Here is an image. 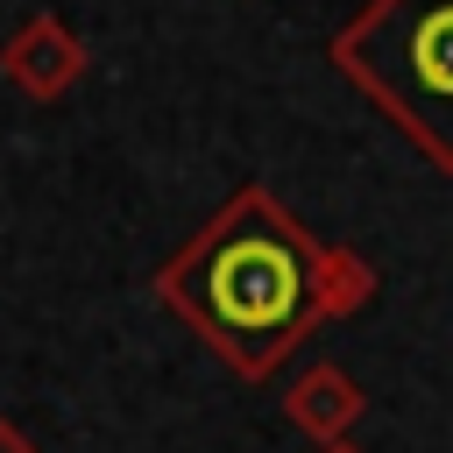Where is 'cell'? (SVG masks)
I'll return each mask as SVG.
<instances>
[{
  "label": "cell",
  "mask_w": 453,
  "mask_h": 453,
  "mask_svg": "<svg viewBox=\"0 0 453 453\" xmlns=\"http://www.w3.org/2000/svg\"><path fill=\"white\" fill-rule=\"evenodd\" d=\"M0 71H7V85L21 92V99H64L71 85H78V71H85V42L64 28V14H28L14 35H7V50H0Z\"/></svg>",
  "instance_id": "cell-3"
},
{
  "label": "cell",
  "mask_w": 453,
  "mask_h": 453,
  "mask_svg": "<svg viewBox=\"0 0 453 453\" xmlns=\"http://www.w3.org/2000/svg\"><path fill=\"white\" fill-rule=\"evenodd\" d=\"M0 453H35V439H28L14 418H0Z\"/></svg>",
  "instance_id": "cell-4"
},
{
  "label": "cell",
  "mask_w": 453,
  "mask_h": 453,
  "mask_svg": "<svg viewBox=\"0 0 453 453\" xmlns=\"http://www.w3.org/2000/svg\"><path fill=\"white\" fill-rule=\"evenodd\" d=\"M333 64L439 163H453V0H368Z\"/></svg>",
  "instance_id": "cell-2"
},
{
  "label": "cell",
  "mask_w": 453,
  "mask_h": 453,
  "mask_svg": "<svg viewBox=\"0 0 453 453\" xmlns=\"http://www.w3.org/2000/svg\"><path fill=\"white\" fill-rule=\"evenodd\" d=\"M354 276L269 198V191H234L156 276V297L241 375H269L311 319L333 304H354Z\"/></svg>",
  "instance_id": "cell-1"
}]
</instances>
